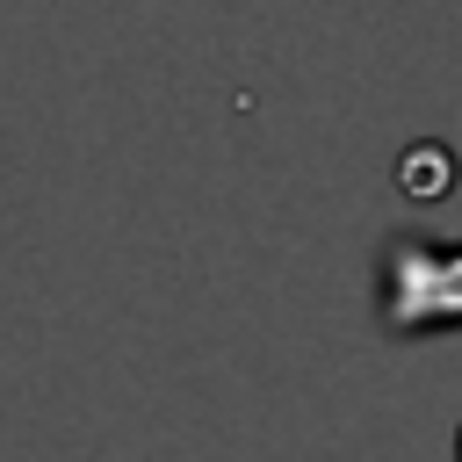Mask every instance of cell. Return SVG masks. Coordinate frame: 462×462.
Listing matches in <instances>:
<instances>
[{"instance_id":"6da1fadb","label":"cell","mask_w":462,"mask_h":462,"mask_svg":"<svg viewBox=\"0 0 462 462\" xmlns=\"http://www.w3.org/2000/svg\"><path fill=\"white\" fill-rule=\"evenodd\" d=\"M375 318L397 339L462 332V245L433 238H383L375 253Z\"/></svg>"},{"instance_id":"7a4b0ae2","label":"cell","mask_w":462,"mask_h":462,"mask_svg":"<svg viewBox=\"0 0 462 462\" xmlns=\"http://www.w3.org/2000/svg\"><path fill=\"white\" fill-rule=\"evenodd\" d=\"M390 180H397L404 202H440L455 188V152L440 137H419V144H404V159L390 166Z\"/></svg>"},{"instance_id":"3957f363","label":"cell","mask_w":462,"mask_h":462,"mask_svg":"<svg viewBox=\"0 0 462 462\" xmlns=\"http://www.w3.org/2000/svg\"><path fill=\"white\" fill-rule=\"evenodd\" d=\"M455 462H462V426H455Z\"/></svg>"}]
</instances>
